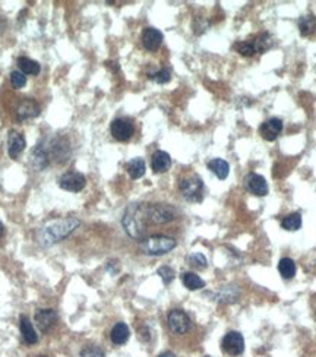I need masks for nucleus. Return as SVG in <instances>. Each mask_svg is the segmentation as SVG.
<instances>
[{
    "label": "nucleus",
    "instance_id": "15",
    "mask_svg": "<svg viewBox=\"0 0 316 357\" xmlns=\"http://www.w3.org/2000/svg\"><path fill=\"white\" fill-rule=\"evenodd\" d=\"M142 44L147 50L156 51L159 49V46L162 44V34L161 31H158L157 28H145L142 32Z\"/></svg>",
    "mask_w": 316,
    "mask_h": 357
},
{
    "label": "nucleus",
    "instance_id": "20",
    "mask_svg": "<svg viewBox=\"0 0 316 357\" xmlns=\"http://www.w3.org/2000/svg\"><path fill=\"white\" fill-rule=\"evenodd\" d=\"M208 169L211 172L220 178V180H224L229 176V172H230V166L227 161L221 160V158H212L211 161H208Z\"/></svg>",
    "mask_w": 316,
    "mask_h": 357
},
{
    "label": "nucleus",
    "instance_id": "1",
    "mask_svg": "<svg viewBox=\"0 0 316 357\" xmlns=\"http://www.w3.org/2000/svg\"><path fill=\"white\" fill-rule=\"evenodd\" d=\"M147 208L148 205L145 204H132L126 208L122 224L125 231L131 236L132 239L141 240L147 231Z\"/></svg>",
    "mask_w": 316,
    "mask_h": 357
},
{
    "label": "nucleus",
    "instance_id": "28",
    "mask_svg": "<svg viewBox=\"0 0 316 357\" xmlns=\"http://www.w3.org/2000/svg\"><path fill=\"white\" fill-rule=\"evenodd\" d=\"M187 261H189V264L192 265V267H195V268H198V269H204V268H207V258L202 255V254H199V252H195V254H192V255L187 258Z\"/></svg>",
    "mask_w": 316,
    "mask_h": 357
},
{
    "label": "nucleus",
    "instance_id": "37",
    "mask_svg": "<svg viewBox=\"0 0 316 357\" xmlns=\"http://www.w3.org/2000/svg\"><path fill=\"white\" fill-rule=\"evenodd\" d=\"M315 319H316V312H315Z\"/></svg>",
    "mask_w": 316,
    "mask_h": 357
},
{
    "label": "nucleus",
    "instance_id": "19",
    "mask_svg": "<svg viewBox=\"0 0 316 357\" xmlns=\"http://www.w3.org/2000/svg\"><path fill=\"white\" fill-rule=\"evenodd\" d=\"M129 335H131L129 328H128V325L123 324V322L116 324V325L113 327L111 332H110V338H111V341H113L116 346H122V344H125V343L129 340Z\"/></svg>",
    "mask_w": 316,
    "mask_h": 357
},
{
    "label": "nucleus",
    "instance_id": "4",
    "mask_svg": "<svg viewBox=\"0 0 316 357\" xmlns=\"http://www.w3.org/2000/svg\"><path fill=\"white\" fill-rule=\"evenodd\" d=\"M179 189L183 195V198L189 202H199L202 199V190H204V181L198 175H190L180 180Z\"/></svg>",
    "mask_w": 316,
    "mask_h": 357
},
{
    "label": "nucleus",
    "instance_id": "24",
    "mask_svg": "<svg viewBox=\"0 0 316 357\" xmlns=\"http://www.w3.org/2000/svg\"><path fill=\"white\" fill-rule=\"evenodd\" d=\"M278 271H280L283 278H286V280L293 278L296 275V264H294V261L290 259V258H283L280 261V264H278Z\"/></svg>",
    "mask_w": 316,
    "mask_h": 357
},
{
    "label": "nucleus",
    "instance_id": "14",
    "mask_svg": "<svg viewBox=\"0 0 316 357\" xmlns=\"http://www.w3.org/2000/svg\"><path fill=\"white\" fill-rule=\"evenodd\" d=\"M25 138L15 130H10L9 135H7V154H9V157L12 160H16L19 157V154L25 150Z\"/></svg>",
    "mask_w": 316,
    "mask_h": 357
},
{
    "label": "nucleus",
    "instance_id": "33",
    "mask_svg": "<svg viewBox=\"0 0 316 357\" xmlns=\"http://www.w3.org/2000/svg\"><path fill=\"white\" fill-rule=\"evenodd\" d=\"M157 272L165 285H168L171 281L174 280V271L170 267H161V268H158Z\"/></svg>",
    "mask_w": 316,
    "mask_h": 357
},
{
    "label": "nucleus",
    "instance_id": "6",
    "mask_svg": "<svg viewBox=\"0 0 316 357\" xmlns=\"http://www.w3.org/2000/svg\"><path fill=\"white\" fill-rule=\"evenodd\" d=\"M167 322L170 330L177 334V335H183L190 330L192 327V321L187 316V313H184L182 309H173L170 310L168 316H167Z\"/></svg>",
    "mask_w": 316,
    "mask_h": 357
},
{
    "label": "nucleus",
    "instance_id": "30",
    "mask_svg": "<svg viewBox=\"0 0 316 357\" xmlns=\"http://www.w3.org/2000/svg\"><path fill=\"white\" fill-rule=\"evenodd\" d=\"M236 50L238 51L241 56H253V54L256 53L253 41H240V43H237Z\"/></svg>",
    "mask_w": 316,
    "mask_h": 357
},
{
    "label": "nucleus",
    "instance_id": "2",
    "mask_svg": "<svg viewBox=\"0 0 316 357\" xmlns=\"http://www.w3.org/2000/svg\"><path fill=\"white\" fill-rule=\"evenodd\" d=\"M79 226V220L77 218H66V220H59L52 224L43 227L38 233V242L41 246L49 248L54 245L56 242L63 240L66 236H69L74 230Z\"/></svg>",
    "mask_w": 316,
    "mask_h": 357
},
{
    "label": "nucleus",
    "instance_id": "11",
    "mask_svg": "<svg viewBox=\"0 0 316 357\" xmlns=\"http://www.w3.org/2000/svg\"><path fill=\"white\" fill-rule=\"evenodd\" d=\"M34 321L37 327L40 328V331L47 332L56 325L57 313L54 309H38L34 315Z\"/></svg>",
    "mask_w": 316,
    "mask_h": 357
},
{
    "label": "nucleus",
    "instance_id": "12",
    "mask_svg": "<svg viewBox=\"0 0 316 357\" xmlns=\"http://www.w3.org/2000/svg\"><path fill=\"white\" fill-rule=\"evenodd\" d=\"M40 111H41V107L38 102L32 98H25L16 108V117H18V120L24 122V120L37 117L40 114Z\"/></svg>",
    "mask_w": 316,
    "mask_h": 357
},
{
    "label": "nucleus",
    "instance_id": "27",
    "mask_svg": "<svg viewBox=\"0 0 316 357\" xmlns=\"http://www.w3.org/2000/svg\"><path fill=\"white\" fill-rule=\"evenodd\" d=\"M253 44H255V50H256V53H263V51H266L269 47H271V44H272L271 35L266 34V32H263V34H261V35L256 38V41H253Z\"/></svg>",
    "mask_w": 316,
    "mask_h": 357
},
{
    "label": "nucleus",
    "instance_id": "25",
    "mask_svg": "<svg viewBox=\"0 0 316 357\" xmlns=\"http://www.w3.org/2000/svg\"><path fill=\"white\" fill-rule=\"evenodd\" d=\"M299 29L303 37L311 35L316 29V18L314 15H305L299 19Z\"/></svg>",
    "mask_w": 316,
    "mask_h": 357
},
{
    "label": "nucleus",
    "instance_id": "22",
    "mask_svg": "<svg viewBox=\"0 0 316 357\" xmlns=\"http://www.w3.org/2000/svg\"><path fill=\"white\" fill-rule=\"evenodd\" d=\"M126 170L132 178H141L145 175V161L142 158H133L126 164Z\"/></svg>",
    "mask_w": 316,
    "mask_h": 357
},
{
    "label": "nucleus",
    "instance_id": "21",
    "mask_svg": "<svg viewBox=\"0 0 316 357\" xmlns=\"http://www.w3.org/2000/svg\"><path fill=\"white\" fill-rule=\"evenodd\" d=\"M18 68L24 75H32V77L38 75L40 71H41L38 62H35L32 59H28V57H19L18 59Z\"/></svg>",
    "mask_w": 316,
    "mask_h": 357
},
{
    "label": "nucleus",
    "instance_id": "13",
    "mask_svg": "<svg viewBox=\"0 0 316 357\" xmlns=\"http://www.w3.org/2000/svg\"><path fill=\"white\" fill-rule=\"evenodd\" d=\"M244 186L246 189L253 193V195H258V196H265L268 193V184H266V180L256 175V173H249L246 178H244Z\"/></svg>",
    "mask_w": 316,
    "mask_h": 357
},
{
    "label": "nucleus",
    "instance_id": "5",
    "mask_svg": "<svg viewBox=\"0 0 316 357\" xmlns=\"http://www.w3.org/2000/svg\"><path fill=\"white\" fill-rule=\"evenodd\" d=\"M147 215L148 220L151 223L156 224H164V223H170L176 218V212L174 209L168 204H154L148 205L147 208Z\"/></svg>",
    "mask_w": 316,
    "mask_h": 357
},
{
    "label": "nucleus",
    "instance_id": "23",
    "mask_svg": "<svg viewBox=\"0 0 316 357\" xmlns=\"http://www.w3.org/2000/svg\"><path fill=\"white\" fill-rule=\"evenodd\" d=\"M182 281H183L184 287L187 290H199L205 287V281L202 280L199 275H196L195 272H183L182 274Z\"/></svg>",
    "mask_w": 316,
    "mask_h": 357
},
{
    "label": "nucleus",
    "instance_id": "8",
    "mask_svg": "<svg viewBox=\"0 0 316 357\" xmlns=\"http://www.w3.org/2000/svg\"><path fill=\"white\" fill-rule=\"evenodd\" d=\"M221 344H223V350L230 356H238L244 352V340L240 332H227Z\"/></svg>",
    "mask_w": 316,
    "mask_h": 357
},
{
    "label": "nucleus",
    "instance_id": "29",
    "mask_svg": "<svg viewBox=\"0 0 316 357\" xmlns=\"http://www.w3.org/2000/svg\"><path fill=\"white\" fill-rule=\"evenodd\" d=\"M10 84L15 89H21L26 85V77L21 71H13L10 74Z\"/></svg>",
    "mask_w": 316,
    "mask_h": 357
},
{
    "label": "nucleus",
    "instance_id": "32",
    "mask_svg": "<svg viewBox=\"0 0 316 357\" xmlns=\"http://www.w3.org/2000/svg\"><path fill=\"white\" fill-rule=\"evenodd\" d=\"M148 77L154 79L157 84H167L171 78V74H170L168 69H161V71H157L154 74H148Z\"/></svg>",
    "mask_w": 316,
    "mask_h": 357
},
{
    "label": "nucleus",
    "instance_id": "38",
    "mask_svg": "<svg viewBox=\"0 0 316 357\" xmlns=\"http://www.w3.org/2000/svg\"><path fill=\"white\" fill-rule=\"evenodd\" d=\"M0 29H1V25H0Z\"/></svg>",
    "mask_w": 316,
    "mask_h": 357
},
{
    "label": "nucleus",
    "instance_id": "18",
    "mask_svg": "<svg viewBox=\"0 0 316 357\" xmlns=\"http://www.w3.org/2000/svg\"><path fill=\"white\" fill-rule=\"evenodd\" d=\"M19 328H21V334H22L26 344L32 346V344H35L38 341V335H37V332H35L34 327H32V322L29 321V318L25 316V315H22L19 318Z\"/></svg>",
    "mask_w": 316,
    "mask_h": 357
},
{
    "label": "nucleus",
    "instance_id": "35",
    "mask_svg": "<svg viewBox=\"0 0 316 357\" xmlns=\"http://www.w3.org/2000/svg\"><path fill=\"white\" fill-rule=\"evenodd\" d=\"M3 233H4V227H3V224L0 223V237L3 236Z\"/></svg>",
    "mask_w": 316,
    "mask_h": 357
},
{
    "label": "nucleus",
    "instance_id": "9",
    "mask_svg": "<svg viewBox=\"0 0 316 357\" xmlns=\"http://www.w3.org/2000/svg\"><path fill=\"white\" fill-rule=\"evenodd\" d=\"M59 184L63 190L79 192L85 187L86 178L82 173H78V172H68V173L62 175V178L59 180Z\"/></svg>",
    "mask_w": 316,
    "mask_h": 357
},
{
    "label": "nucleus",
    "instance_id": "26",
    "mask_svg": "<svg viewBox=\"0 0 316 357\" xmlns=\"http://www.w3.org/2000/svg\"><path fill=\"white\" fill-rule=\"evenodd\" d=\"M283 229L289 230V231H296L302 227V215L299 212L290 214L287 217H284L283 223H281Z\"/></svg>",
    "mask_w": 316,
    "mask_h": 357
},
{
    "label": "nucleus",
    "instance_id": "17",
    "mask_svg": "<svg viewBox=\"0 0 316 357\" xmlns=\"http://www.w3.org/2000/svg\"><path fill=\"white\" fill-rule=\"evenodd\" d=\"M151 167L156 173H165L171 167V157L165 151H156L151 158Z\"/></svg>",
    "mask_w": 316,
    "mask_h": 357
},
{
    "label": "nucleus",
    "instance_id": "7",
    "mask_svg": "<svg viewBox=\"0 0 316 357\" xmlns=\"http://www.w3.org/2000/svg\"><path fill=\"white\" fill-rule=\"evenodd\" d=\"M110 130H111V136L116 141H119V142L129 141L132 138V135H133V132H135L133 123L126 117H119V119L113 120V123L110 126Z\"/></svg>",
    "mask_w": 316,
    "mask_h": 357
},
{
    "label": "nucleus",
    "instance_id": "31",
    "mask_svg": "<svg viewBox=\"0 0 316 357\" xmlns=\"http://www.w3.org/2000/svg\"><path fill=\"white\" fill-rule=\"evenodd\" d=\"M79 357H105L104 352L97 347V346H85L82 350H80V355Z\"/></svg>",
    "mask_w": 316,
    "mask_h": 357
},
{
    "label": "nucleus",
    "instance_id": "34",
    "mask_svg": "<svg viewBox=\"0 0 316 357\" xmlns=\"http://www.w3.org/2000/svg\"><path fill=\"white\" fill-rule=\"evenodd\" d=\"M158 357H176L173 353H170V352H165V353H161Z\"/></svg>",
    "mask_w": 316,
    "mask_h": 357
},
{
    "label": "nucleus",
    "instance_id": "3",
    "mask_svg": "<svg viewBox=\"0 0 316 357\" xmlns=\"http://www.w3.org/2000/svg\"><path fill=\"white\" fill-rule=\"evenodd\" d=\"M176 248V240L168 236H151L141 242V251L142 254L148 256H161L168 254Z\"/></svg>",
    "mask_w": 316,
    "mask_h": 357
},
{
    "label": "nucleus",
    "instance_id": "39",
    "mask_svg": "<svg viewBox=\"0 0 316 357\" xmlns=\"http://www.w3.org/2000/svg\"><path fill=\"white\" fill-rule=\"evenodd\" d=\"M205 357H210V356H205Z\"/></svg>",
    "mask_w": 316,
    "mask_h": 357
},
{
    "label": "nucleus",
    "instance_id": "10",
    "mask_svg": "<svg viewBox=\"0 0 316 357\" xmlns=\"http://www.w3.org/2000/svg\"><path fill=\"white\" fill-rule=\"evenodd\" d=\"M50 164H52V161H50L49 153H47V150H46V147H44V144H43V141H41V142H38V144L34 147V150L31 151V166H32L37 172H41V170L47 169Z\"/></svg>",
    "mask_w": 316,
    "mask_h": 357
},
{
    "label": "nucleus",
    "instance_id": "36",
    "mask_svg": "<svg viewBox=\"0 0 316 357\" xmlns=\"http://www.w3.org/2000/svg\"><path fill=\"white\" fill-rule=\"evenodd\" d=\"M38 357H47V356H38Z\"/></svg>",
    "mask_w": 316,
    "mask_h": 357
},
{
    "label": "nucleus",
    "instance_id": "16",
    "mask_svg": "<svg viewBox=\"0 0 316 357\" xmlns=\"http://www.w3.org/2000/svg\"><path fill=\"white\" fill-rule=\"evenodd\" d=\"M281 130H283V122L277 117H272V119L263 122L259 129L265 141H275L278 138V135L281 133Z\"/></svg>",
    "mask_w": 316,
    "mask_h": 357
}]
</instances>
